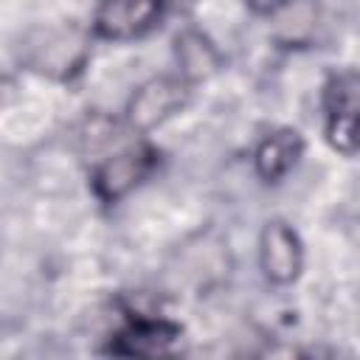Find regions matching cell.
Segmentation results:
<instances>
[{
  "mask_svg": "<svg viewBox=\"0 0 360 360\" xmlns=\"http://www.w3.org/2000/svg\"><path fill=\"white\" fill-rule=\"evenodd\" d=\"M188 101V82L174 76H155L135 90L127 107V118L135 129H155L166 118L183 110Z\"/></svg>",
  "mask_w": 360,
  "mask_h": 360,
  "instance_id": "cell-1",
  "label": "cell"
},
{
  "mask_svg": "<svg viewBox=\"0 0 360 360\" xmlns=\"http://www.w3.org/2000/svg\"><path fill=\"white\" fill-rule=\"evenodd\" d=\"M152 160H155V152L149 146H132V149H124V152L107 158L93 174L96 197L104 202H115L149 172Z\"/></svg>",
  "mask_w": 360,
  "mask_h": 360,
  "instance_id": "cell-4",
  "label": "cell"
},
{
  "mask_svg": "<svg viewBox=\"0 0 360 360\" xmlns=\"http://www.w3.org/2000/svg\"><path fill=\"white\" fill-rule=\"evenodd\" d=\"M259 262L270 281L290 284L301 273V242L284 222H267L259 239Z\"/></svg>",
  "mask_w": 360,
  "mask_h": 360,
  "instance_id": "cell-5",
  "label": "cell"
},
{
  "mask_svg": "<svg viewBox=\"0 0 360 360\" xmlns=\"http://www.w3.org/2000/svg\"><path fill=\"white\" fill-rule=\"evenodd\" d=\"M180 338V326L169 323V321H146V318H135L110 346V352L115 354H138V357H155V354H166L172 352V346Z\"/></svg>",
  "mask_w": 360,
  "mask_h": 360,
  "instance_id": "cell-6",
  "label": "cell"
},
{
  "mask_svg": "<svg viewBox=\"0 0 360 360\" xmlns=\"http://www.w3.org/2000/svg\"><path fill=\"white\" fill-rule=\"evenodd\" d=\"M357 73L346 70L329 79L326 90H323V104L326 112H357Z\"/></svg>",
  "mask_w": 360,
  "mask_h": 360,
  "instance_id": "cell-9",
  "label": "cell"
},
{
  "mask_svg": "<svg viewBox=\"0 0 360 360\" xmlns=\"http://www.w3.org/2000/svg\"><path fill=\"white\" fill-rule=\"evenodd\" d=\"M177 51V62H180V73L186 82H200L208 79L217 65H219V53L217 48L208 42V37H202L200 31H183L174 42Z\"/></svg>",
  "mask_w": 360,
  "mask_h": 360,
  "instance_id": "cell-8",
  "label": "cell"
},
{
  "mask_svg": "<svg viewBox=\"0 0 360 360\" xmlns=\"http://www.w3.org/2000/svg\"><path fill=\"white\" fill-rule=\"evenodd\" d=\"M84 56H87L84 37L76 28H62V31H45L39 42L31 45L25 62L39 73H48L53 79H68L84 65Z\"/></svg>",
  "mask_w": 360,
  "mask_h": 360,
  "instance_id": "cell-3",
  "label": "cell"
},
{
  "mask_svg": "<svg viewBox=\"0 0 360 360\" xmlns=\"http://www.w3.org/2000/svg\"><path fill=\"white\" fill-rule=\"evenodd\" d=\"M160 17V0H101L93 17V31L101 39H135Z\"/></svg>",
  "mask_w": 360,
  "mask_h": 360,
  "instance_id": "cell-2",
  "label": "cell"
},
{
  "mask_svg": "<svg viewBox=\"0 0 360 360\" xmlns=\"http://www.w3.org/2000/svg\"><path fill=\"white\" fill-rule=\"evenodd\" d=\"M326 138L338 152L354 155V149H357V112H332L329 124H326Z\"/></svg>",
  "mask_w": 360,
  "mask_h": 360,
  "instance_id": "cell-10",
  "label": "cell"
},
{
  "mask_svg": "<svg viewBox=\"0 0 360 360\" xmlns=\"http://www.w3.org/2000/svg\"><path fill=\"white\" fill-rule=\"evenodd\" d=\"M253 11H259V14H267V11H276V8H281L284 3H290V0H245Z\"/></svg>",
  "mask_w": 360,
  "mask_h": 360,
  "instance_id": "cell-11",
  "label": "cell"
},
{
  "mask_svg": "<svg viewBox=\"0 0 360 360\" xmlns=\"http://www.w3.org/2000/svg\"><path fill=\"white\" fill-rule=\"evenodd\" d=\"M163 3H166V6H191L194 0H160V6H163Z\"/></svg>",
  "mask_w": 360,
  "mask_h": 360,
  "instance_id": "cell-12",
  "label": "cell"
},
{
  "mask_svg": "<svg viewBox=\"0 0 360 360\" xmlns=\"http://www.w3.org/2000/svg\"><path fill=\"white\" fill-rule=\"evenodd\" d=\"M304 152V141L295 129H278L267 135L256 149V172L264 180H278Z\"/></svg>",
  "mask_w": 360,
  "mask_h": 360,
  "instance_id": "cell-7",
  "label": "cell"
}]
</instances>
